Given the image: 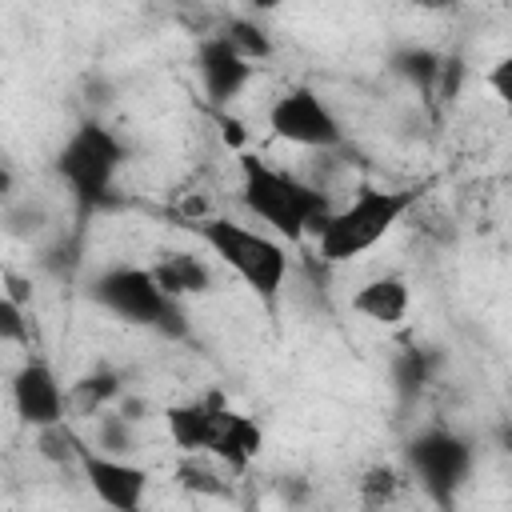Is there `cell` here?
Masks as SVG:
<instances>
[{
  "instance_id": "cell-1",
  "label": "cell",
  "mask_w": 512,
  "mask_h": 512,
  "mask_svg": "<svg viewBox=\"0 0 512 512\" xmlns=\"http://www.w3.org/2000/svg\"><path fill=\"white\" fill-rule=\"evenodd\" d=\"M236 192H240V204L280 244L316 236L324 216L332 212V196L320 184H312L288 168H276L260 156H240V188Z\"/></svg>"
},
{
  "instance_id": "cell-2",
  "label": "cell",
  "mask_w": 512,
  "mask_h": 512,
  "mask_svg": "<svg viewBox=\"0 0 512 512\" xmlns=\"http://www.w3.org/2000/svg\"><path fill=\"white\" fill-rule=\"evenodd\" d=\"M412 204H416L412 188H376V184L356 188V196L348 204L332 208L324 216L320 232L312 236L316 240V256L324 264H352V260H360L364 252H372L408 216Z\"/></svg>"
},
{
  "instance_id": "cell-3",
  "label": "cell",
  "mask_w": 512,
  "mask_h": 512,
  "mask_svg": "<svg viewBox=\"0 0 512 512\" xmlns=\"http://www.w3.org/2000/svg\"><path fill=\"white\" fill-rule=\"evenodd\" d=\"M196 236L204 240V248L264 304H276V296L284 292V280L292 272V256L288 244H280L276 236H268L264 228H248L232 216H200Z\"/></svg>"
},
{
  "instance_id": "cell-4",
  "label": "cell",
  "mask_w": 512,
  "mask_h": 512,
  "mask_svg": "<svg viewBox=\"0 0 512 512\" xmlns=\"http://www.w3.org/2000/svg\"><path fill=\"white\" fill-rule=\"evenodd\" d=\"M124 160H128V148H124V140L108 124L80 120L68 132V140L56 148L52 168H56V180L68 188L72 204L88 216V212L108 204L116 172L124 168Z\"/></svg>"
},
{
  "instance_id": "cell-5",
  "label": "cell",
  "mask_w": 512,
  "mask_h": 512,
  "mask_svg": "<svg viewBox=\"0 0 512 512\" xmlns=\"http://www.w3.org/2000/svg\"><path fill=\"white\" fill-rule=\"evenodd\" d=\"M88 296H92V304L120 316L124 324L152 328V332H164V336H184L188 332L184 304H176L160 292L148 264H108V268H100L88 280Z\"/></svg>"
},
{
  "instance_id": "cell-6",
  "label": "cell",
  "mask_w": 512,
  "mask_h": 512,
  "mask_svg": "<svg viewBox=\"0 0 512 512\" xmlns=\"http://www.w3.org/2000/svg\"><path fill=\"white\" fill-rule=\"evenodd\" d=\"M472 460H476L472 440H464L452 428H424L408 444V468H412V476L440 504H448L464 488V480L472 472Z\"/></svg>"
},
{
  "instance_id": "cell-7",
  "label": "cell",
  "mask_w": 512,
  "mask_h": 512,
  "mask_svg": "<svg viewBox=\"0 0 512 512\" xmlns=\"http://www.w3.org/2000/svg\"><path fill=\"white\" fill-rule=\"evenodd\" d=\"M268 128H272V136H280L296 148H316V152H328L344 140V128H340L332 104L308 84H292L268 104Z\"/></svg>"
},
{
  "instance_id": "cell-8",
  "label": "cell",
  "mask_w": 512,
  "mask_h": 512,
  "mask_svg": "<svg viewBox=\"0 0 512 512\" xmlns=\"http://www.w3.org/2000/svg\"><path fill=\"white\" fill-rule=\"evenodd\" d=\"M76 472L84 480V488L108 508V512H140L152 472L144 464H136L132 456H104L96 448H88V440H80L76 452Z\"/></svg>"
},
{
  "instance_id": "cell-9",
  "label": "cell",
  "mask_w": 512,
  "mask_h": 512,
  "mask_svg": "<svg viewBox=\"0 0 512 512\" xmlns=\"http://www.w3.org/2000/svg\"><path fill=\"white\" fill-rule=\"evenodd\" d=\"M12 412L24 428L44 432L56 424H68V384H60L56 368L44 356H24L20 368L8 380Z\"/></svg>"
},
{
  "instance_id": "cell-10",
  "label": "cell",
  "mask_w": 512,
  "mask_h": 512,
  "mask_svg": "<svg viewBox=\"0 0 512 512\" xmlns=\"http://www.w3.org/2000/svg\"><path fill=\"white\" fill-rule=\"evenodd\" d=\"M252 72L256 68L240 52H232L216 32L196 44V76L212 104H232L252 84Z\"/></svg>"
},
{
  "instance_id": "cell-11",
  "label": "cell",
  "mask_w": 512,
  "mask_h": 512,
  "mask_svg": "<svg viewBox=\"0 0 512 512\" xmlns=\"http://www.w3.org/2000/svg\"><path fill=\"white\" fill-rule=\"evenodd\" d=\"M264 448V428L244 416V412H232L228 404L216 412V424H212V436H208V456L220 460L228 472H244Z\"/></svg>"
},
{
  "instance_id": "cell-12",
  "label": "cell",
  "mask_w": 512,
  "mask_h": 512,
  "mask_svg": "<svg viewBox=\"0 0 512 512\" xmlns=\"http://www.w3.org/2000/svg\"><path fill=\"white\" fill-rule=\"evenodd\" d=\"M224 404H228V400H224L220 392H212V396H196V400H180V404H168V408H164L168 440H172L184 456H200V452L208 448L216 412H220Z\"/></svg>"
},
{
  "instance_id": "cell-13",
  "label": "cell",
  "mask_w": 512,
  "mask_h": 512,
  "mask_svg": "<svg viewBox=\"0 0 512 512\" xmlns=\"http://www.w3.org/2000/svg\"><path fill=\"white\" fill-rule=\"evenodd\" d=\"M148 272H152V280L160 284V292H164L168 300H176V304H184L188 296H204V292H212V284H216L208 260L196 256V252H188V248L160 252V260H152Z\"/></svg>"
},
{
  "instance_id": "cell-14",
  "label": "cell",
  "mask_w": 512,
  "mask_h": 512,
  "mask_svg": "<svg viewBox=\"0 0 512 512\" xmlns=\"http://www.w3.org/2000/svg\"><path fill=\"white\" fill-rule=\"evenodd\" d=\"M408 304H412V288L404 276L396 272H384V276H372L364 280L356 292H352V312L380 324V328H396L404 324L408 316Z\"/></svg>"
},
{
  "instance_id": "cell-15",
  "label": "cell",
  "mask_w": 512,
  "mask_h": 512,
  "mask_svg": "<svg viewBox=\"0 0 512 512\" xmlns=\"http://www.w3.org/2000/svg\"><path fill=\"white\" fill-rule=\"evenodd\" d=\"M124 396V376L116 368H92L68 384V420L72 416H100Z\"/></svg>"
},
{
  "instance_id": "cell-16",
  "label": "cell",
  "mask_w": 512,
  "mask_h": 512,
  "mask_svg": "<svg viewBox=\"0 0 512 512\" xmlns=\"http://www.w3.org/2000/svg\"><path fill=\"white\" fill-rule=\"evenodd\" d=\"M400 488H404V476H400V468H392V464H372V468H364L360 480H356V496H360V504L372 508V512L388 508V504L400 496Z\"/></svg>"
},
{
  "instance_id": "cell-17",
  "label": "cell",
  "mask_w": 512,
  "mask_h": 512,
  "mask_svg": "<svg viewBox=\"0 0 512 512\" xmlns=\"http://www.w3.org/2000/svg\"><path fill=\"white\" fill-rule=\"evenodd\" d=\"M232 52H240L252 68L260 64V60H268L272 56V36L256 24V20H224V28L216 32Z\"/></svg>"
},
{
  "instance_id": "cell-18",
  "label": "cell",
  "mask_w": 512,
  "mask_h": 512,
  "mask_svg": "<svg viewBox=\"0 0 512 512\" xmlns=\"http://www.w3.org/2000/svg\"><path fill=\"white\" fill-rule=\"evenodd\" d=\"M92 420H96V436H92L88 448H96V452H104V456H132L136 432H132V424H128L120 412H100V416H92Z\"/></svg>"
},
{
  "instance_id": "cell-19",
  "label": "cell",
  "mask_w": 512,
  "mask_h": 512,
  "mask_svg": "<svg viewBox=\"0 0 512 512\" xmlns=\"http://www.w3.org/2000/svg\"><path fill=\"white\" fill-rule=\"evenodd\" d=\"M36 452L48 460V464H72L76 468V452H80V436L68 428V424H56V428H44L36 432Z\"/></svg>"
},
{
  "instance_id": "cell-20",
  "label": "cell",
  "mask_w": 512,
  "mask_h": 512,
  "mask_svg": "<svg viewBox=\"0 0 512 512\" xmlns=\"http://www.w3.org/2000/svg\"><path fill=\"white\" fill-rule=\"evenodd\" d=\"M32 340V324H28V312L24 304L0 288V344H28Z\"/></svg>"
},
{
  "instance_id": "cell-21",
  "label": "cell",
  "mask_w": 512,
  "mask_h": 512,
  "mask_svg": "<svg viewBox=\"0 0 512 512\" xmlns=\"http://www.w3.org/2000/svg\"><path fill=\"white\" fill-rule=\"evenodd\" d=\"M176 480H180L188 492H204V496H224V492H228V488H224V476L212 472V468H204V464H196L192 456L180 464Z\"/></svg>"
},
{
  "instance_id": "cell-22",
  "label": "cell",
  "mask_w": 512,
  "mask_h": 512,
  "mask_svg": "<svg viewBox=\"0 0 512 512\" xmlns=\"http://www.w3.org/2000/svg\"><path fill=\"white\" fill-rule=\"evenodd\" d=\"M424 376H428L424 356H420V352H404L400 364H396V384H400V388H420Z\"/></svg>"
},
{
  "instance_id": "cell-23",
  "label": "cell",
  "mask_w": 512,
  "mask_h": 512,
  "mask_svg": "<svg viewBox=\"0 0 512 512\" xmlns=\"http://www.w3.org/2000/svg\"><path fill=\"white\" fill-rule=\"evenodd\" d=\"M508 72H512V60H500V64H496V72H492V84H496V96H500V100H512Z\"/></svg>"
},
{
  "instance_id": "cell-24",
  "label": "cell",
  "mask_w": 512,
  "mask_h": 512,
  "mask_svg": "<svg viewBox=\"0 0 512 512\" xmlns=\"http://www.w3.org/2000/svg\"><path fill=\"white\" fill-rule=\"evenodd\" d=\"M12 188H16L12 168H8V164H0V200H8V196H12Z\"/></svg>"
}]
</instances>
